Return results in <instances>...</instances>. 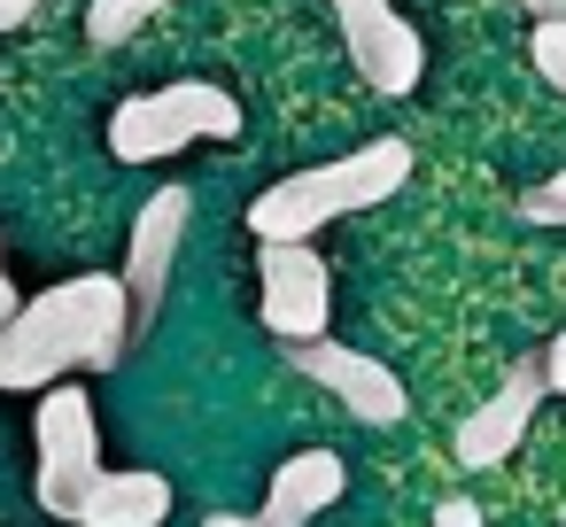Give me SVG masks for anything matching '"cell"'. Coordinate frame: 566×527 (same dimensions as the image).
Listing matches in <instances>:
<instances>
[{
	"label": "cell",
	"mask_w": 566,
	"mask_h": 527,
	"mask_svg": "<svg viewBox=\"0 0 566 527\" xmlns=\"http://www.w3.org/2000/svg\"><path fill=\"white\" fill-rule=\"evenodd\" d=\"M434 527H481V504L473 496H442L434 504Z\"/></svg>",
	"instance_id": "obj_16"
},
{
	"label": "cell",
	"mask_w": 566,
	"mask_h": 527,
	"mask_svg": "<svg viewBox=\"0 0 566 527\" xmlns=\"http://www.w3.org/2000/svg\"><path fill=\"white\" fill-rule=\"evenodd\" d=\"M535 365H543V388H551V396H566V334H551V341L535 349Z\"/></svg>",
	"instance_id": "obj_15"
},
{
	"label": "cell",
	"mask_w": 566,
	"mask_h": 527,
	"mask_svg": "<svg viewBox=\"0 0 566 527\" xmlns=\"http://www.w3.org/2000/svg\"><path fill=\"white\" fill-rule=\"evenodd\" d=\"M32 434H40V481H32V496H40V512L71 519V512H78V496L102 481V419H94L86 388L55 380V388L40 396Z\"/></svg>",
	"instance_id": "obj_4"
},
{
	"label": "cell",
	"mask_w": 566,
	"mask_h": 527,
	"mask_svg": "<svg viewBox=\"0 0 566 527\" xmlns=\"http://www.w3.org/2000/svg\"><path fill=\"white\" fill-rule=\"evenodd\" d=\"M164 519H171V481L148 465H102V481L71 512V527H164Z\"/></svg>",
	"instance_id": "obj_11"
},
{
	"label": "cell",
	"mask_w": 566,
	"mask_h": 527,
	"mask_svg": "<svg viewBox=\"0 0 566 527\" xmlns=\"http://www.w3.org/2000/svg\"><path fill=\"white\" fill-rule=\"evenodd\" d=\"M295 357V372L303 380H318L349 419H365V426H396L403 411H411V396H403V380L380 365V357H365V349H349V341H303V349H287Z\"/></svg>",
	"instance_id": "obj_8"
},
{
	"label": "cell",
	"mask_w": 566,
	"mask_h": 527,
	"mask_svg": "<svg viewBox=\"0 0 566 527\" xmlns=\"http://www.w3.org/2000/svg\"><path fill=\"white\" fill-rule=\"evenodd\" d=\"M133 326H125V287L117 272H78L40 287L32 303H17V318L0 326V388L9 396H48L55 380L109 372L125 357Z\"/></svg>",
	"instance_id": "obj_1"
},
{
	"label": "cell",
	"mask_w": 566,
	"mask_h": 527,
	"mask_svg": "<svg viewBox=\"0 0 566 527\" xmlns=\"http://www.w3.org/2000/svg\"><path fill=\"white\" fill-rule=\"evenodd\" d=\"M202 140H241V102L226 86L179 78V86H148V94L109 109V148L125 164H164V156L202 148Z\"/></svg>",
	"instance_id": "obj_3"
},
{
	"label": "cell",
	"mask_w": 566,
	"mask_h": 527,
	"mask_svg": "<svg viewBox=\"0 0 566 527\" xmlns=\"http://www.w3.org/2000/svg\"><path fill=\"white\" fill-rule=\"evenodd\" d=\"M543 396H551V388H543V365H535V357H520V365L504 372V388L458 419L450 457H458V465H504V457L520 450V434H527V419H535V403H543Z\"/></svg>",
	"instance_id": "obj_9"
},
{
	"label": "cell",
	"mask_w": 566,
	"mask_h": 527,
	"mask_svg": "<svg viewBox=\"0 0 566 527\" xmlns=\"http://www.w3.org/2000/svg\"><path fill=\"white\" fill-rule=\"evenodd\" d=\"M342 488H349V465L334 450H295V457L272 465V488L256 504V527H311L318 512L342 504Z\"/></svg>",
	"instance_id": "obj_10"
},
{
	"label": "cell",
	"mask_w": 566,
	"mask_h": 527,
	"mask_svg": "<svg viewBox=\"0 0 566 527\" xmlns=\"http://www.w3.org/2000/svg\"><path fill=\"white\" fill-rule=\"evenodd\" d=\"M17 303H24V295H17V280H9V272H0V326H9V318H17Z\"/></svg>",
	"instance_id": "obj_19"
},
{
	"label": "cell",
	"mask_w": 566,
	"mask_h": 527,
	"mask_svg": "<svg viewBox=\"0 0 566 527\" xmlns=\"http://www.w3.org/2000/svg\"><path fill=\"white\" fill-rule=\"evenodd\" d=\"M187 218H195V194H187V187H156V194L140 202V218H133L125 272H117L133 341L156 326V310H164V295H171V264H179V249H187Z\"/></svg>",
	"instance_id": "obj_5"
},
{
	"label": "cell",
	"mask_w": 566,
	"mask_h": 527,
	"mask_svg": "<svg viewBox=\"0 0 566 527\" xmlns=\"http://www.w3.org/2000/svg\"><path fill=\"white\" fill-rule=\"evenodd\" d=\"M171 9V0H94V9H86V40L94 48H125L148 17H164Z\"/></svg>",
	"instance_id": "obj_12"
},
{
	"label": "cell",
	"mask_w": 566,
	"mask_h": 527,
	"mask_svg": "<svg viewBox=\"0 0 566 527\" xmlns=\"http://www.w3.org/2000/svg\"><path fill=\"white\" fill-rule=\"evenodd\" d=\"M264 334L303 349V341H326V318H334V264L311 249V241H264Z\"/></svg>",
	"instance_id": "obj_6"
},
{
	"label": "cell",
	"mask_w": 566,
	"mask_h": 527,
	"mask_svg": "<svg viewBox=\"0 0 566 527\" xmlns=\"http://www.w3.org/2000/svg\"><path fill=\"white\" fill-rule=\"evenodd\" d=\"M403 179H411V148H403V140L342 148L334 164H311V171H287L280 187H264L256 210H249V233H256V241H311V233L334 225V218L380 210Z\"/></svg>",
	"instance_id": "obj_2"
},
{
	"label": "cell",
	"mask_w": 566,
	"mask_h": 527,
	"mask_svg": "<svg viewBox=\"0 0 566 527\" xmlns=\"http://www.w3.org/2000/svg\"><path fill=\"white\" fill-rule=\"evenodd\" d=\"M202 527H256V512H210Z\"/></svg>",
	"instance_id": "obj_20"
},
{
	"label": "cell",
	"mask_w": 566,
	"mask_h": 527,
	"mask_svg": "<svg viewBox=\"0 0 566 527\" xmlns=\"http://www.w3.org/2000/svg\"><path fill=\"white\" fill-rule=\"evenodd\" d=\"M527 55H535L543 86L566 94V17H558V24H535V32H527Z\"/></svg>",
	"instance_id": "obj_14"
},
{
	"label": "cell",
	"mask_w": 566,
	"mask_h": 527,
	"mask_svg": "<svg viewBox=\"0 0 566 527\" xmlns=\"http://www.w3.org/2000/svg\"><path fill=\"white\" fill-rule=\"evenodd\" d=\"M520 225H566V171H551V179H535V187H520Z\"/></svg>",
	"instance_id": "obj_13"
},
{
	"label": "cell",
	"mask_w": 566,
	"mask_h": 527,
	"mask_svg": "<svg viewBox=\"0 0 566 527\" xmlns=\"http://www.w3.org/2000/svg\"><path fill=\"white\" fill-rule=\"evenodd\" d=\"M32 9H40V0H0V32H17V24H32Z\"/></svg>",
	"instance_id": "obj_17"
},
{
	"label": "cell",
	"mask_w": 566,
	"mask_h": 527,
	"mask_svg": "<svg viewBox=\"0 0 566 527\" xmlns=\"http://www.w3.org/2000/svg\"><path fill=\"white\" fill-rule=\"evenodd\" d=\"M512 9H527L535 24H558V17H566V0H512Z\"/></svg>",
	"instance_id": "obj_18"
},
{
	"label": "cell",
	"mask_w": 566,
	"mask_h": 527,
	"mask_svg": "<svg viewBox=\"0 0 566 527\" xmlns=\"http://www.w3.org/2000/svg\"><path fill=\"white\" fill-rule=\"evenodd\" d=\"M334 24H342V48L357 63V78L388 102H403L419 78H427V48L419 32L396 17V0H334Z\"/></svg>",
	"instance_id": "obj_7"
}]
</instances>
